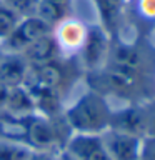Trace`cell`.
<instances>
[{
    "instance_id": "obj_1",
    "label": "cell",
    "mask_w": 155,
    "mask_h": 160,
    "mask_svg": "<svg viewBox=\"0 0 155 160\" xmlns=\"http://www.w3.org/2000/svg\"><path fill=\"white\" fill-rule=\"evenodd\" d=\"M112 110L105 95L90 88L63 108L62 117L73 133H103L110 127Z\"/></svg>"
},
{
    "instance_id": "obj_2",
    "label": "cell",
    "mask_w": 155,
    "mask_h": 160,
    "mask_svg": "<svg viewBox=\"0 0 155 160\" xmlns=\"http://www.w3.org/2000/svg\"><path fill=\"white\" fill-rule=\"evenodd\" d=\"M73 132L68 128L62 115L45 117L40 113H32L25 117V145L35 152H52L58 148L63 150L67 140Z\"/></svg>"
},
{
    "instance_id": "obj_3",
    "label": "cell",
    "mask_w": 155,
    "mask_h": 160,
    "mask_svg": "<svg viewBox=\"0 0 155 160\" xmlns=\"http://www.w3.org/2000/svg\"><path fill=\"white\" fill-rule=\"evenodd\" d=\"M110 33L100 23L87 25V35H85L83 47L80 50L82 65L87 72H95L107 63L108 52H110Z\"/></svg>"
},
{
    "instance_id": "obj_4",
    "label": "cell",
    "mask_w": 155,
    "mask_h": 160,
    "mask_svg": "<svg viewBox=\"0 0 155 160\" xmlns=\"http://www.w3.org/2000/svg\"><path fill=\"white\" fill-rule=\"evenodd\" d=\"M70 82V67L63 58H57L50 63L38 65V67H30L27 78L23 85L25 87H38L48 88L62 93L63 87Z\"/></svg>"
},
{
    "instance_id": "obj_5",
    "label": "cell",
    "mask_w": 155,
    "mask_h": 160,
    "mask_svg": "<svg viewBox=\"0 0 155 160\" xmlns=\"http://www.w3.org/2000/svg\"><path fill=\"white\" fill-rule=\"evenodd\" d=\"M53 28L45 22L43 18H40L37 13L22 17L17 27L13 28V32L7 37V40L2 43V48L5 52H17L20 53L25 47H28L32 42L37 38L43 37V35L52 33Z\"/></svg>"
},
{
    "instance_id": "obj_6",
    "label": "cell",
    "mask_w": 155,
    "mask_h": 160,
    "mask_svg": "<svg viewBox=\"0 0 155 160\" xmlns=\"http://www.w3.org/2000/svg\"><path fill=\"white\" fill-rule=\"evenodd\" d=\"M75 160H112L102 133H72L63 147Z\"/></svg>"
},
{
    "instance_id": "obj_7",
    "label": "cell",
    "mask_w": 155,
    "mask_h": 160,
    "mask_svg": "<svg viewBox=\"0 0 155 160\" xmlns=\"http://www.w3.org/2000/svg\"><path fill=\"white\" fill-rule=\"evenodd\" d=\"M123 133H132L137 137L147 135V105L130 103L118 110H112L110 127Z\"/></svg>"
},
{
    "instance_id": "obj_8",
    "label": "cell",
    "mask_w": 155,
    "mask_h": 160,
    "mask_svg": "<svg viewBox=\"0 0 155 160\" xmlns=\"http://www.w3.org/2000/svg\"><path fill=\"white\" fill-rule=\"evenodd\" d=\"M102 138L112 160H140L143 137L108 128L102 133Z\"/></svg>"
},
{
    "instance_id": "obj_9",
    "label": "cell",
    "mask_w": 155,
    "mask_h": 160,
    "mask_svg": "<svg viewBox=\"0 0 155 160\" xmlns=\"http://www.w3.org/2000/svg\"><path fill=\"white\" fill-rule=\"evenodd\" d=\"M52 33L58 43L60 53L72 57V55L80 53V50L83 47L85 35H87V25L70 15L65 20H62L58 25H55Z\"/></svg>"
},
{
    "instance_id": "obj_10",
    "label": "cell",
    "mask_w": 155,
    "mask_h": 160,
    "mask_svg": "<svg viewBox=\"0 0 155 160\" xmlns=\"http://www.w3.org/2000/svg\"><path fill=\"white\" fill-rule=\"evenodd\" d=\"M20 53L27 60L28 67H38V65H45L57 58H62V53H60L58 43L55 40L53 33H48V35H43V37L37 38L28 47H25Z\"/></svg>"
},
{
    "instance_id": "obj_11",
    "label": "cell",
    "mask_w": 155,
    "mask_h": 160,
    "mask_svg": "<svg viewBox=\"0 0 155 160\" xmlns=\"http://www.w3.org/2000/svg\"><path fill=\"white\" fill-rule=\"evenodd\" d=\"M28 63L22 53L17 52H2L0 55V83L7 87H18L23 85L28 73Z\"/></svg>"
},
{
    "instance_id": "obj_12",
    "label": "cell",
    "mask_w": 155,
    "mask_h": 160,
    "mask_svg": "<svg viewBox=\"0 0 155 160\" xmlns=\"http://www.w3.org/2000/svg\"><path fill=\"white\" fill-rule=\"evenodd\" d=\"M3 112L12 117H27V115L35 113V102L25 85L10 88Z\"/></svg>"
},
{
    "instance_id": "obj_13",
    "label": "cell",
    "mask_w": 155,
    "mask_h": 160,
    "mask_svg": "<svg viewBox=\"0 0 155 160\" xmlns=\"http://www.w3.org/2000/svg\"><path fill=\"white\" fill-rule=\"evenodd\" d=\"M20 15L12 10L8 5H5L3 2L0 3V45H2L7 37L13 32V28L17 27V23L20 22Z\"/></svg>"
},
{
    "instance_id": "obj_14",
    "label": "cell",
    "mask_w": 155,
    "mask_h": 160,
    "mask_svg": "<svg viewBox=\"0 0 155 160\" xmlns=\"http://www.w3.org/2000/svg\"><path fill=\"white\" fill-rule=\"evenodd\" d=\"M30 150L27 145L10 140H0V160H28Z\"/></svg>"
},
{
    "instance_id": "obj_15",
    "label": "cell",
    "mask_w": 155,
    "mask_h": 160,
    "mask_svg": "<svg viewBox=\"0 0 155 160\" xmlns=\"http://www.w3.org/2000/svg\"><path fill=\"white\" fill-rule=\"evenodd\" d=\"M2 2L5 5H8L12 10H15L20 17L33 15L38 5V0H2Z\"/></svg>"
},
{
    "instance_id": "obj_16",
    "label": "cell",
    "mask_w": 155,
    "mask_h": 160,
    "mask_svg": "<svg viewBox=\"0 0 155 160\" xmlns=\"http://www.w3.org/2000/svg\"><path fill=\"white\" fill-rule=\"evenodd\" d=\"M140 160H155V135H145L142 138Z\"/></svg>"
},
{
    "instance_id": "obj_17",
    "label": "cell",
    "mask_w": 155,
    "mask_h": 160,
    "mask_svg": "<svg viewBox=\"0 0 155 160\" xmlns=\"http://www.w3.org/2000/svg\"><path fill=\"white\" fill-rule=\"evenodd\" d=\"M137 10L143 18L155 20V0H138Z\"/></svg>"
},
{
    "instance_id": "obj_18",
    "label": "cell",
    "mask_w": 155,
    "mask_h": 160,
    "mask_svg": "<svg viewBox=\"0 0 155 160\" xmlns=\"http://www.w3.org/2000/svg\"><path fill=\"white\" fill-rule=\"evenodd\" d=\"M147 135H155V103L147 105Z\"/></svg>"
},
{
    "instance_id": "obj_19",
    "label": "cell",
    "mask_w": 155,
    "mask_h": 160,
    "mask_svg": "<svg viewBox=\"0 0 155 160\" xmlns=\"http://www.w3.org/2000/svg\"><path fill=\"white\" fill-rule=\"evenodd\" d=\"M28 160H57V158L53 157L52 152H35V150H32Z\"/></svg>"
},
{
    "instance_id": "obj_20",
    "label": "cell",
    "mask_w": 155,
    "mask_h": 160,
    "mask_svg": "<svg viewBox=\"0 0 155 160\" xmlns=\"http://www.w3.org/2000/svg\"><path fill=\"white\" fill-rule=\"evenodd\" d=\"M8 92H10V87L0 83V112H3V108H5V103H7V98H8Z\"/></svg>"
},
{
    "instance_id": "obj_21",
    "label": "cell",
    "mask_w": 155,
    "mask_h": 160,
    "mask_svg": "<svg viewBox=\"0 0 155 160\" xmlns=\"http://www.w3.org/2000/svg\"><path fill=\"white\" fill-rule=\"evenodd\" d=\"M57 160H75V158H73L68 152H65V150H60V153H58Z\"/></svg>"
},
{
    "instance_id": "obj_22",
    "label": "cell",
    "mask_w": 155,
    "mask_h": 160,
    "mask_svg": "<svg viewBox=\"0 0 155 160\" xmlns=\"http://www.w3.org/2000/svg\"><path fill=\"white\" fill-rule=\"evenodd\" d=\"M45 2H53V3H60V5H68V7H72V0H45Z\"/></svg>"
},
{
    "instance_id": "obj_23",
    "label": "cell",
    "mask_w": 155,
    "mask_h": 160,
    "mask_svg": "<svg viewBox=\"0 0 155 160\" xmlns=\"http://www.w3.org/2000/svg\"><path fill=\"white\" fill-rule=\"evenodd\" d=\"M2 52H3V48H2V45H0V55H2Z\"/></svg>"
},
{
    "instance_id": "obj_24",
    "label": "cell",
    "mask_w": 155,
    "mask_h": 160,
    "mask_svg": "<svg viewBox=\"0 0 155 160\" xmlns=\"http://www.w3.org/2000/svg\"><path fill=\"white\" fill-rule=\"evenodd\" d=\"M0 3H2V0H0Z\"/></svg>"
}]
</instances>
